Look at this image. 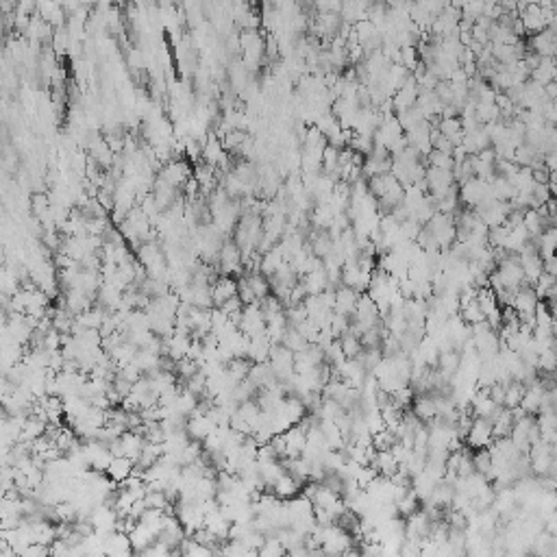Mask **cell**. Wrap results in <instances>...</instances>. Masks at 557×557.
Returning a JSON list of instances; mask_svg holds the SVG:
<instances>
[{
	"label": "cell",
	"instance_id": "20",
	"mask_svg": "<svg viewBox=\"0 0 557 557\" xmlns=\"http://www.w3.org/2000/svg\"><path fill=\"white\" fill-rule=\"evenodd\" d=\"M429 168H438V170H453L455 168V159L448 153H440V150H431L425 157Z\"/></svg>",
	"mask_w": 557,
	"mask_h": 557
},
{
	"label": "cell",
	"instance_id": "4",
	"mask_svg": "<svg viewBox=\"0 0 557 557\" xmlns=\"http://www.w3.org/2000/svg\"><path fill=\"white\" fill-rule=\"evenodd\" d=\"M281 435L285 440V459L303 457L305 448H307V431L303 429V425H294Z\"/></svg>",
	"mask_w": 557,
	"mask_h": 557
},
{
	"label": "cell",
	"instance_id": "9",
	"mask_svg": "<svg viewBox=\"0 0 557 557\" xmlns=\"http://www.w3.org/2000/svg\"><path fill=\"white\" fill-rule=\"evenodd\" d=\"M359 296H361L359 292L346 288V285H340V288H336V307H334V311L353 318V313L357 309V303H359Z\"/></svg>",
	"mask_w": 557,
	"mask_h": 557
},
{
	"label": "cell",
	"instance_id": "13",
	"mask_svg": "<svg viewBox=\"0 0 557 557\" xmlns=\"http://www.w3.org/2000/svg\"><path fill=\"white\" fill-rule=\"evenodd\" d=\"M533 244H536V248L540 253V257L545 262L555 257V255H557V227L545 229V233H542L538 239H533Z\"/></svg>",
	"mask_w": 557,
	"mask_h": 557
},
{
	"label": "cell",
	"instance_id": "22",
	"mask_svg": "<svg viewBox=\"0 0 557 557\" xmlns=\"http://www.w3.org/2000/svg\"><path fill=\"white\" fill-rule=\"evenodd\" d=\"M555 285H557V279H555V277H551L549 273H545V275H542V277L536 281L533 290H536V296L540 298V303H542V300H547V298L551 296V292L555 290Z\"/></svg>",
	"mask_w": 557,
	"mask_h": 557
},
{
	"label": "cell",
	"instance_id": "5",
	"mask_svg": "<svg viewBox=\"0 0 557 557\" xmlns=\"http://www.w3.org/2000/svg\"><path fill=\"white\" fill-rule=\"evenodd\" d=\"M102 553L104 557H135L131 538L122 531H113L102 540Z\"/></svg>",
	"mask_w": 557,
	"mask_h": 557
},
{
	"label": "cell",
	"instance_id": "24",
	"mask_svg": "<svg viewBox=\"0 0 557 557\" xmlns=\"http://www.w3.org/2000/svg\"><path fill=\"white\" fill-rule=\"evenodd\" d=\"M22 557H51V549L46 545H31Z\"/></svg>",
	"mask_w": 557,
	"mask_h": 557
},
{
	"label": "cell",
	"instance_id": "25",
	"mask_svg": "<svg viewBox=\"0 0 557 557\" xmlns=\"http://www.w3.org/2000/svg\"><path fill=\"white\" fill-rule=\"evenodd\" d=\"M545 273H549L551 277L557 279V255H555V257H551L549 262H545Z\"/></svg>",
	"mask_w": 557,
	"mask_h": 557
},
{
	"label": "cell",
	"instance_id": "6",
	"mask_svg": "<svg viewBox=\"0 0 557 557\" xmlns=\"http://www.w3.org/2000/svg\"><path fill=\"white\" fill-rule=\"evenodd\" d=\"M462 146H464V150H466V153H468L471 157H475V155H479V153H484V150L492 148V140H490V135H488L486 127L481 125V127H477V129H473V131H466Z\"/></svg>",
	"mask_w": 557,
	"mask_h": 557
},
{
	"label": "cell",
	"instance_id": "16",
	"mask_svg": "<svg viewBox=\"0 0 557 557\" xmlns=\"http://www.w3.org/2000/svg\"><path fill=\"white\" fill-rule=\"evenodd\" d=\"M244 277L250 285L255 298H257V303H262L268 296H273V285H270V279L266 275L257 273V275H244Z\"/></svg>",
	"mask_w": 557,
	"mask_h": 557
},
{
	"label": "cell",
	"instance_id": "11",
	"mask_svg": "<svg viewBox=\"0 0 557 557\" xmlns=\"http://www.w3.org/2000/svg\"><path fill=\"white\" fill-rule=\"evenodd\" d=\"M438 131L444 135L446 140H450L453 146H462L464 142V125H462V118H440L438 120Z\"/></svg>",
	"mask_w": 557,
	"mask_h": 557
},
{
	"label": "cell",
	"instance_id": "15",
	"mask_svg": "<svg viewBox=\"0 0 557 557\" xmlns=\"http://www.w3.org/2000/svg\"><path fill=\"white\" fill-rule=\"evenodd\" d=\"M300 490H303V484H300L298 479H294L290 473H285V475L277 481V486L273 488L275 496H277V499H281V501H292Z\"/></svg>",
	"mask_w": 557,
	"mask_h": 557
},
{
	"label": "cell",
	"instance_id": "10",
	"mask_svg": "<svg viewBox=\"0 0 557 557\" xmlns=\"http://www.w3.org/2000/svg\"><path fill=\"white\" fill-rule=\"evenodd\" d=\"M212 296H214V307H222L229 298L237 296V279L233 277H220L212 285Z\"/></svg>",
	"mask_w": 557,
	"mask_h": 557
},
{
	"label": "cell",
	"instance_id": "21",
	"mask_svg": "<svg viewBox=\"0 0 557 557\" xmlns=\"http://www.w3.org/2000/svg\"><path fill=\"white\" fill-rule=\"evenodd\" d=\"M179 551H181V555H183V557H216L214 549L201 545V542H197V540H185Z\"/></svg>",
	"mask_w": 557,
	"mask_h": 557
},
{
	"label": "cell",
	"instance_id": "2",
	"mask_svg": "<svg viewBox=\"0 0 557 557\" xmlns=\"http://www.w3.org/2000/svg\"><path fill=\"white\" fill-rule=\"evenodd\" d=\"M494 427H492V420L488 418H473L471 423V429L466 433L464 442L468 444V448L473 450H484V448H490L494 444Z\"/></svg>",
	"mask_w": 557,
	"mask_h": 557
},
{
	"label": "cell",
	"instance_id": "27",
	"mask_svg": "<svg viewBox=\"0 0 557 557\" xmlns=\"http://www.w3.org/2000/svg\"><path fill=\"white\" fill-rule=\"evenodd\" d=\"M176 557H183V555H181V553H179V555H176Z\"/></svg>",
	"mask_w": 557,
	"mask_h": 557
},
{
	"label": "cell",
	"instance_id": "18",
	"mask_svg": "<svg viewBox=\"0 0 557 557\" xmlns=\"http://www.w3.org/2000/svg\"><path fill=\"white\" fill-rule=\"evenodd\" d=\"M250 138V135H246L244 131H239V129H231L227 135H224L222 138V146H224V150H227V153H231V155H237L239 153V148L244 146V142Z\"/></svg>",
	"mask_w": 557,
	"mask_h": 557
},
{
	"label": "cell",
	"instance_id": "23",
	"mask_svg": "<svg viewBox=\"0 0 557 557\" xmlns=\"http://www.w3.org/2000/svg\"><path fill=\"white\" fill-rule=\"evenodd\" d=\"M257 553H259L262 557H283L285 549H283V545L279 542V538H266L264 547H262Z\"/></svg>",
	"mask_w": 557,
	"mask_h": 557
},
{
	"label": "cell",
	"instance_id": "7",
	"mask_svg": "<svg viewBox=\"0 0 557 557\" xmlns=\"http://www.w3.org/2000/svg\"><path fill=\"white\" fill-rule=\"evenodd\" d=\"M412 412L423 425H429L438 418V399L435 394H418L412 403Z\"/></svg>",
	"mask_w": 557,
	"mask_h": 557
},
{
	"label": "cell",
	"instance_id": "26",
	"mask_svg": "<svg viewBox=\"0 0 557 557\" xmlns=\"http://www.w3.org/2000/svg\"><path fill=\"white\" fill-rule=\"evenodd\" d=\"M135 557H146L144 553H135Z\"/></svg>",
	"mask_w": 557,
	"mask_h": 557
},
{
	"label": "cell",
	"instance_id": "12",
	"mask_svg": "<svg viewBox=\"0 0 557 557\" xmlns=\"http://www.w3.org/2000/svg\"><path fill=\"white\" fill-rule=\"evenodd\" d=\"M120 444H122V455L125 457L138 462L140 455H142V448H144L146 440H144V435L138 433V431H127L122 438H120Z\"/></svg>",
	"mask_w": 557,
	"mask_h": 557
},
{
	"label": "cell",
	"instance_id": "8",
	"mask_svg": "<svg viewBox=\"0 0 557 557\" xmlns=\"http://www.w3.org/2000/svg\"><path fill=\"white\" fill-rule=\"evenodd\" d=\"M529 53H536L540 59H545V57H553L557 55V35L553 31H542L538 35H531L529 39Z\"/></svg>",
	"mask_w": 557,
	"mask_h": 557
},
{
	"label": "cell",
	"instance_id": "17",
	"mask_svg": "<svg viewBox=\"0 0 557 557\" xmlns=\"http://www.w3.org/2000/svg\"><path fill=\"white\" fill-rule=\"evenodd\" d=\"M340 344H342V351L346 355V359H357L361 353H364V344H361L359 336H355L353 331H349L346 336H342Z\"/></svg>",
	"mask_w": 557,
	"mask_h": 557
},
{
	"label": "cell",
	"instance_id": "1",
	"mask_svg": "<svg viewBox=\"0 0 557 557\" xmlns=\"http://www.w3.org/2000/svg\"><path fill=\"white\" fill-rule=\"evenodd\" d=\"M459 199H462V205L468 207V209H477L484 203L492 201V185L484 179H477L473 176L468 183L459 185Z\"/></svg>",
	"mask_w": 557,
	"mask_h": 557
},
{
	"label": "cell",
	"instance_id": "19",
	"mask_svg": "<svg viewBox=\"0 0 557 557\" xmlns=\"http://www.w3.org/2000/svg\"><path fill=\"white\" fill-rule=\"evenodd\" d=\"M283 346L296 355V353H303V351L307 349V346H309V342H307V338H305L303 334H300L298 329H292V327H290V329H288V334H285V338H283Z\"/></svg>",
	"mask_w": 557,
	"mask_h": 557
},
{
	"label": "cell",
	"instance_id": "3",
	"mask_svg": "<svg viewBox=\"0 0 557 557\" xmlns=\"http://www.w3.org/2000/svg\"><path fill=\"white\" fill-rule=\"evenodd\" d=\"M157 176L163 179L165 183H170L172 188L183 190L188 181L194 176V165H190L188 159H174L170 163H165Z\"/></svg>",
	"mask_w": 557,
	"mask_h": 557
},
{
	"label": "cell",
	"instance_id": "14",
	"mask_svg": "<svg viewBox=\"0 0 557 557\" xmlns=\"http://www.w3.org/2000/svg\"><path fill=\"white\" fill-rule=\"evenodd\" d=\"M135 473V462L129 459V457H113L109 471H107V477L113 481V484H125L127 479H131Z\"/></svg>",
	"mask_w": 557,
	"mask_h": 557
}]
</instances>
